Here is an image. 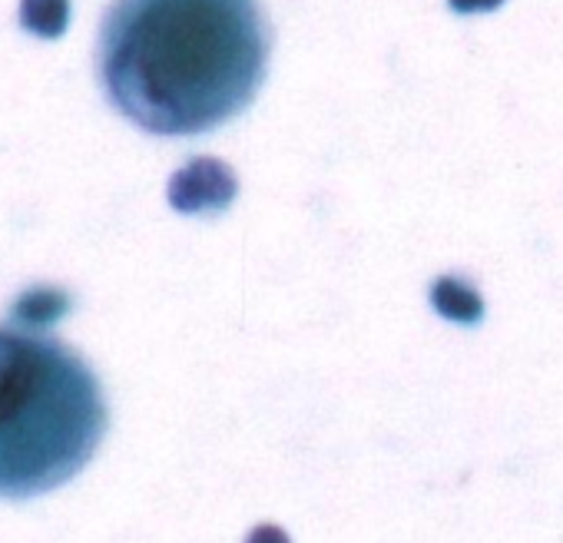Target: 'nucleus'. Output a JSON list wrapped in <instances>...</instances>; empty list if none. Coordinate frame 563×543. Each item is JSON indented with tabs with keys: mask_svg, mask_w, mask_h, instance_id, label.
Wrapping results in <instances>:
<instances>
[{
	"mask_svg": "<svg viewBox=\"0 0 563 543\" xmlns=\"http://www.w3.org/2000/svg\"><path fill=\"white\" fill-rule=\"evenodd\" d=\"M265 57L255 0H117L100 41L110 100L159 136L232 120L258 93Z\"/></svg>",
	"mask_w": 563,
	"mask_h": 543,
	"instance_id": "f257e3e1",
	"label": "nucleus"
},
{
	"mask_svg": "<svg viewBox=\"0 0 563 543\" xmlns=\"http://www.w3.org/2000/svg\"><path fill=\"white\" fill-rule=\"evenodd\" d=\"M103 431V391L80 355L0 329V497H37L67 484Z\"/></svg>",
	"mask_w": 563,
	"mask_h": 543,
	"instance_id": "f03ea898",
	"label": "nucleus"
},
{
	"mask_svg": "<svg viewBox=\"0 0 563 543\" xmlns=\"http://www.w3.org/2000/svg\"><path fill=\"white\" fill-rule=\"evenodd\" d=\"M235 199V176L222 159L199 156L169 179V206L186 215L219 212Z\"/></svg>",
	"mask_w": 563,
	"mask_h": 543,
	"instance_id": "7ed1b4c3",
	"label": "nucleus"
},
{
	"mask_svg": "<svg viewBox=\"0 0 563 543\" xmlns=\"http://www.w3.org/2000/svg\"><path fill=\"white\" fill-rule=\"evenodd\" d=\"M67 309H70L67 292H60L54 286H37L14 302L11 319L21 329H51L54 322H60L67 315Z\"/></svg>",
	"mask_w": 563,
	"mask_h": 543,
	"instance_id": "20e7f679",
	"label": "nucleus"
},
{
	"mask_svg": "<svg viewBox=\"0 0 563 543\" xmlns=\"http://www.w3.org/2000/svg\"><path fill=\"white\" fill-rule=\"evenodd\" d=\"M431 302H434V309H438L448 322H457V325H474V322L481 319V312H484L481 296H477L467 282L451 279V276H444V279L434 282Z\"/></svg>",
	"mask_w": 563,
	"mask_h": 543,
	"instance_id": "39448f33",
	"label": "nucleus"
},
{
	"mask_svg": "<svg viewBox=\"0 0 563 543\" xmlns=\"http://www.w3.org/2000/svg\"><path fill=\"white\" fill-rule=\"evenodd\" d=\"M70 21V0H21V24L37 37H60Z\"/></svg>",
	"mask_w": 563,
	"mask_h": 543,
	"instance_id": "423d86ee",
	"label": "nucleus"
},
{
	"mask_svg": "<svg viewBox=\"0 0 563 543\" xmlns=\"http://www.w3.org/2000/svg\"><path fill=\"white\" fill-rule=\"evenodd\" d=\"M448 4H451L457 14H481V11H494V8H500L504 0H448Z\"/></svg>",
	"mask_w": 563,
	"mask_h": 543,
	"instance_id": "0eeeda50",
	"label": "nucleus"
},
{
	"mask_svg": "<svg viewBox=\"0 0 563 543\" xmlns=\"http://www.w3.org/2000/svg\"><path fill=\"white\" fill-rule=\"evenodd\" d=\"M245 543H289V536L282 533L278 527H272V523H262V527H255V530L249 533Z\"/></svg>",
	"mask_w": 563,
	"mask_h": 543,
	"instance_id": "6e6552de",
	"label": "nucleus"
}]
</instances>
